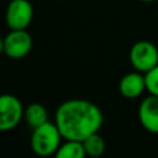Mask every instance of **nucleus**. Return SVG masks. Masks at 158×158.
Wrapping results in <instances>:
<instances>
[{"instance_id": "nucleus-3", "label": "nucleus", "mask_w": 158, "mask_h": 158, "mask_svg": "<svg viewBox=\"0 0 158 158\" xmlns=\"http://www.w3.org/2000/svg\"><path fill=\"white\" fill-rule=\"evenodd\" d=\"M128 58L131 65L144 74L158 64V48L152 42L141 40L131 47Z\"/></svg>"}, {"instance_id": "nucleus-14", "label": "nucleus", "mask_w": 158, "mask_h": 158, "mask_svg": "<svg viewBox=\"0 0 158 158\" xmlns=\"http://www.w3.org/2000/svg\"><path fill=\"white\" fill-rule=\"evenodd\" d=\"M138 1H142V2H152V1H156V0H138Z\"/></svg>"}, {"instance_id": "nucleus-1", "label": "nucleus", "mask_w": 158, "mask_h": 158, "mask_svg": "<svg viewBox=\"0 0 158 158\" xmlns=\"http://www.w3.org/2000/svg\"><path fill=\"white\" fill-rule=\"evenodd\" d=\"M102 121L101 110L84 99L64 101L58 106L54 115V123L64 139L84 141L88 136L99 131Z\"/></svg>"}, {"instance_id": "nucleus-8", "label": "nucleus", "mask_w": 158, "mask_h": 158, "mask_svg": "<svg viewBox=\"0 0 158 158\" xmlns=\"http://www.w3.org/2000/svg\"><path fill=\"white\" fill-rule=\"evenodd\" d=\"M120 94L126 99H136L146 90L144 74L136 70L125 74L118 83Z\"/></svg>"}, {"instance_id": "nucleus-11", "label": "nucleus", "mask_w": 158, "mask_h": 158, "mask_svg": "<svg viewBox=\"0 0 158 158\" xmlns=\"http://www.w3.org/2000/svg\"><path fill=\"white\" fill-rule=\"evenodd\" d=\"M81 142H83V146H84L86 156L100 157L105 152V141H104V138L98 132L88 136Z\"/></svg>"}, {"instance_id": "nucleus-4", "label": "nucleus", "mask_w": 158, "mask_h": 158, "mask_svg": "<svg viewBox=\"0 0 158 158\" xmlns=\"http://www.w3.org/2000/svg\"><path fill=\"white\" fill-rule=\"evenodd\" d=\"M23 117V106L16 96L11 94L0 95V132L15 128Z\"/></svg>"}, {"instance_id": "nucleus-7", "label": "nucleus", "mask_w": 158, "mask_h": 158, "mask_svg": "<svg viewBox=\"0 0 158 158\" xmlns=\"http://www.w3.org/2000/svg\"><path fill=\"white\" fill-rule=\"evenodd\" d=\"M138 120L146 131L158 133V96L149 94L141 101L138 107Z\"/></svg>"}, {"instance_id": "nucleus-13", "label": "nucleus", "mask_w": 158, "mask_h": 158, "mask_svg": "<svg viewBox=\"0 0 158 158\" xmlns=\"http://www.w3.org/2000/svg\"><path fill=\"white\" fill-rule=\"evenodd\" d=\"M4 53V38L0 37V54Z\"/></svg>"}, {"instance_id": "nucleus-12", "label": "nucleus", "mask_w": 158, "mask_h": 158, "mask_svg": "<svg viewBox=\"0 0 158 158\" xmlns=\"http://www.w3.org/2000/svg\"><path fill=\"white\" fill-rule=\"evenodd\" d=\"M146 90L151 95L158 96V64L144 73Z\"/></svg>"}, {"instance_id": "nucleus-2", "label": "nucleus", "mask_w": 158, "mask_h": 158, "mask_svg": "<svg viewBox=\"0 0 158 158\" xmlns=\"http://www.w3.org/2000/svg\"><path fill=\"white\" fill-rule=\"evenodd\" d=\"M62 138L63 137L57 125L47 121L43 125L33 128L31 136V148L37 156H52L58 151Z\"/></svg>"}, {"instance_id": "nucleus-10", "label": "nucleus", "mask_w": 158, "mask_h": 158, "mask_svg": "<svg viewBox=\"0 0 158 158\" xmlns=\"http://www.w3.org/2000/svg\"><path fill=\"white\" fill-rule=\"evenodd\" d=\"M86 156L83 142L75 139H65L56 152L57 158H84Z\"/></svg>"}, {"instance_id": "nucleus-9", "label": "nucleus", "mask_w": 158, "mask_h": 158, "mask_svg": "<svg viewBox=\"0 0 158 158\" xmlns=\"http://www.w3.org/2000/svg\"><path fill=\"white\" fill-rule=\"evenodd\" d=\"M23 118L28 126L36 128L48 121V114L43 105L38 102H32L23 109Z\"/></svg>"}, {"instance_id": "nucleus-6", "label": "nucleus", "mask_w": 158, "mask_h": 158, "mask_svg": "<svg viewBox=\"0 0 158 158\" xmlns=\"http://www.w3.org/2000/svg\"><path fill=\"white\" fill-rule=\"evenodd\" d=\"M31 48L32 37L26 30H11L4 38V53L12 59L23 58Z\"/></svg>"}, {"instance_id": "nucleus-5", "label": "nucleus", "mask_w": 158, "mask_h": 158, "mask_svg": "<svg viewBox=\"0 0 158 158\" xmlns=\"http://www.w3.org/2000/svg\"><path fill=\"white\" fill-rule=\"evenodd\" d=\"M32 16L33 7L28 0H11L5 11V22L10 30H26Z\"/></svg>"}]
</instances>
